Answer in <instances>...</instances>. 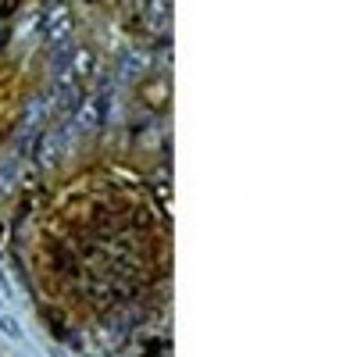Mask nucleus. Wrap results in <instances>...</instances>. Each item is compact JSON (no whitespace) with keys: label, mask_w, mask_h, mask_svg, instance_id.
Returning a JSON list of instances; mask_svg holds the SVG:
<instances>
[{"label":"nucleus","mask_w":357,"mask_h":357,"mask_svg":"<svg viewBox=\"0 0 357 357\" xmlns=\"http://www.w3.org/2000/svg\"><path fill=\"white\" fill-rule=\"evenodd\" d=\"M65 40H72V11H68V4H50V11L43 18V43L57 47Z\"/></svg>","instance_id":"f257e3e1"},{"label":"nucleus","mask_w":357,"mask_h":357,"mask_svg":"<svg viewBox=\"0 0 357 357\" xmlns=\"http://www.w3.org/2000/svg\"><path fill=\"white\" fill-rule=\"evenodd\" d=\"M72 122H75V129H79V132H97V129H100V122H104L100 97H86V100H79V104H75V111H72Z\"/></svg>","instance_id":"f03ea898"},{"label":"nucleus","mask_w":357,"mask_h":357,"mask_svg":"<svg viewBox=\"0 0 357 357\" xmlns=\"http://www.w3.org/2000/svg\"><path fill=\"white\" fill-rule=\"evenodd\" d=\"M61 154H65V146L57 143L54 132H40V136H36V165H40L43 172H54L57 165H61Z\"/></svg>","instance_id":"7ed1b4c3"},{"label":"nucleus","mask_w":357,"mask_h":357,"mask_svg":"<svg viewBox=\"0 0 357 357\" xmlns=\"http://www.w3.org/2000/svg\"><path fill=\"white\" fill-rule=\"evenodd\" d=\"M68 65H72L75 79H93L97 75V54L89 47H75L72 57H68Z\"/></svg>","instance_id":"20e7f679"},{"label":"nucleus","mask_w":357,"mask_h":357,"mask_svg":"<svg viewBox=\"0 0 357 357\" xmlns=\"http://www.w3.org/2000/svg\"><path fill=\"white\" fill-rule=\"evenodd\" d=\"M168 11H172V0H143V15L154 29L168 22Z\"/></svg>","instance_id":"39448f33"},{"label":"nucleus","mask_w":357,"mask_h":357,"mask_svg":"<svg viewBox=\"0 0 357 357\" xmlns=\"http://www.w3.org/2000/svg\"><path fill=\"white\" fill-rule=\"evenodd\" d=\"M129 57H132V61H122V72H126V75H139V68L146 65L143 54H129Z\"/></svg>","instance_id":"423d86ee"}]
</instances>
